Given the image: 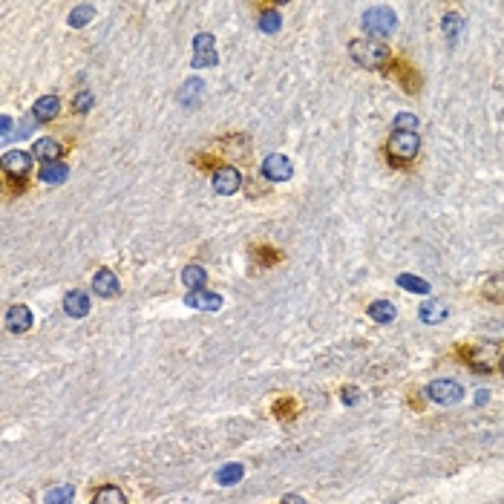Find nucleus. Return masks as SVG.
Listing matches in <instances>:
<instances>
[{
    "label": "nucleus",
    "mask_w": 504,
    "mask_h": 504,
    "mask_svg": "<svg viewBox=\"0 0 504 504\" xmlns=\"http://www.w3.org/2000/svg\"><path fill=\"white\" fill-rule=\"evenodd\" d=\"M6 329H9L12 334H23V332L32 329V312H29V305L14 303V305L9 308V312H6Z\"/></svg>",
    "instance_id": "obj_9"
},
{
    "label": "nucleus",
    "mask_w": 504,
    "mask_h": 504,
    "mask_svg": "<svg viewBox=\"0 0 504 504\" xmlns=\"http://www.w3.org/2000/svg\"><path fill=\"white\" fill-rule=\"evenodd\" d=\"M63 312H67L70 317L81 320L90 314V297L84 294V291H70L67 297H63Z\"/></svg>",
    "instance_id": "obj_13"
},
{
    "label": "nucleus",
    "mask_w": 504,
    "mask_h": 504,
    "mask_svg": "<svg viewBox=\"0 0 504 504\" xmlns=\"http://www.w3.org/2000/svg\"><path fill=\"white\" fill-rule=\"evenodd\" d=\"M0 124H3V139H12V119L3 116V121H0Z\"/></svg>",
    "instance_id": "obj_33"
},
{
    "label": "nucleus",
    "mask_w": 504,
    "mask_h": 504,
    "mask_svg": "<svg viewBox=\"0 0 504 504\" xmlns=\"http://www.w3.org/2000/svg\"><path fill=\"white\" fill-rule=\"evenodd\" d=\"M349 55L357 67H366V70H381L383 63L389 61V46L381 43V41H372V38H357L349 43Z\"/></svg>",
    "instance_id": "obj_1"
},
{
    "label": "nucleus",
    "mask_w": 504,
    "mask_h": 504,
    "mask_svg": "<svg viewBox=\"0 0 504 504\" xmlns=\"http://www.w3.org/2000/svg\"><path fill=\"white\" fill-rule=\"evenodd\" d=\"M242 476H245V467H242V464H228V467H222L219 473H216V481L228 487V484L242 481Z\"/></svg>",
    "instance_id": "obj_25"
},
{
    "label": "nucleus",
    "mask_w": 504,
    "mask_h": 504,
    "mask_svg": "<svg viewBox=\"0 0 504 504\" xmlns=\"http://www.w3.org/2000/svg\"><path fill=\"white\" fill-rule=\"evenodd\" d=\"M72 498H75L72 487L70 484H58V487H52V490L43 496V504H72Z\"/></svg>",
    "instance_id": "obj_22"
},
{
    "label": "nucleus",
    "mask_w": 504,
    "mask_h": 504,
    "mask_svg": "<svg viewBox=\"0 0 504 504\" xmlns=\"http://www.w3.org/2000/svg\"><path fill=\"white\" fill-rule=\"evenodd\" d=\"M461 26H464V23H461L458 14H452V12H450L447 18H444V35H447L450 41H455V38H458V32H461Z\"/></svg>",
    "instance_id": "obj_28"
},
{
    "label": "nucleus",
    "mask_w": 504,
    "mask_h": 504,
    "mask_svg": "<svg viewBox=\"0 0 504 504\" xmlns=\"http://www.w3.org/2000/svg\"><path fill=\"white\" fill-rule=\"evenodd\" d=\"M92 504H127V498H124V493L119 490V487L104 484V487H99V490H95Z\"/></svg>",
    "instance_id": "obj_20"
},
{
    "label": "nucleus",
    "mask_w": 504,
    "mask_h": 504,
    "mask_svg": "<svg viewBox=\"0 0 504 504\" xmlns=\"http://www.w3.org/2000/svg\"><path fill=\"white\" fill-rule=\"evenodd\" d=\"M447 303H441V300H427L424 305H421V320L424 323H444L447 320Z\"/></svg>",
    "instance_id": "obj_16"
},
{
    "label": "nucleus",
    "mask_w": 504,
    "mask_h": 504,
    "mask_svg": "<svg viewBox=\"0 0 504 504\" xmlns=\"http://www.w3.org/2000/svg\"><path fill=\"white\" fill-rule=\"evenodd\" d=\"M92 291H95L99 297H119V291H121L119 277H116V274H112L110 268H101V271L92 277Z\"/></svg>",
    "instance_id": "obj_11"
},
{
    "label": "nucleus",
    "mask_w": 504,
    "mask_h": 504,
    "mask_svg": "<svg viewBox=\"0 0 504 504\" xmlns=\"http://www.w3.org/2000/svg\"><path fill=\"white\" fill-rule=\"evenodd\" d=\"M3 170L12 176V179H23L29 170H32V156L23 153V150H9L3 156Z\"/></svg>",
    "instance_id": "obj_10"
},
{
    "label": "nucleus",
    "mask_w": 504,
    "mask_h": 504,
    "mask_svg": "<svg viewBox=\"0 0 504 504\" xmlns=\"http://www.w3.org/2000/svg\"><path fill=\"white\" fill-rule=\"evenodd\" d=\"M32 112H35L38 121H52L58 112H61V101L58 95H43V99L35 101V107H32Z\"/></svg>",
    "instance_id": "obj_15"
},
{
    "label": "nucleus",
    "mask_w": 504,
    "mask_h": 504,
    "mask_svg": "<svg viewBox=\"0 0 504 504\" xmlns=\"http://www.w3.org/2000/svg\"><path fill=\"white\" fill-rule=\"evenodd\" d=\"M202 92H205V84H202V81H199V78H188L185 87H182V95H179V101H182L185 107H193Z\"/></svg>",
    "instance_id": "obj_21"
},
{
    "label": "nucleus",
    "mask_w": 504,
    "mask_h": 504,
    "mask_svg": "<svg viewBox=\"0 0 504 504\" xmlns=\"http://www.w3.org/2000/svg\"><path fill=\"white\" fill-rule=\"evenodd\" d=\"M369 317L375 320V323H383V326H386V323H392L398 317V312H395V305L389 303V300H375V303L369 305Z\"/></svg>",
    "instance_id": "obj_17"
},
{
    "label": "nucleus",
    "mask_w": 504,
    "mask_h": 504,
    "mask_svg": "<svg viewBox=\"0 0 504 504\" xmlns=\"http://www.w3.org/2000/svg\"><path fill=\"white\" fill-rule=\"evenodd\" d=\"M398 285L406 288V291H415V294H430V283L415 277V274H401L398 277Z\"/></svg>",
    "instance_id": "obj_24"
},
{
    "label": "nucleus",
    "mask_w": 504,
    "mask_h": 504,
    "mask_svg": "<svg viewBox=\"0 0 504 504\" xmlns=\"http://www.w3.org/2000/svg\"><path fill=\"white\" fill-rule=\"evenodd\" d=\"M61 153H63V148H61L58 141H52V139H38L35 144H32V156L41 159L43 165H52V161H58Z\"/></svg>",
    "instance_id": "obj_14"
},
{
    "label": "nucleus",
    "mask_w": 504,
    "mask_h": 504,
    "mask_svg": "<svg viewBox=\"0 0 504 504\" xmlns=\"http://www.w3.org/2000/svg\"><path fill=\"white\" fill-rule=\"evenodd\" d=\"M395 12L389 6H372L366 14H363V29L369 32V35H378V38H386L395 32Z\"/></svg>",
    "instance_id": "obj_4"
},
{
    "label": "nucleus",
    "mask_w": 504,
    "mask_h": 504,
    "mask_svg": "<svg viewBox=\"0 0 504 504\" xmlns=\"http://www.w3.org/2000/svg\"><path fill=\"white\" fill-rule=\"evenodd\" d=\"M67 176H70V170H67V165H61V161H52V165L41 168V182H46V185H61V182H67Z\"/></svg>",
    "instance_id": "obj_19"
},
{
    "label": "nucleus",
    "mask_w": 504,
    "mask_h": 504,
    "mask_svg": "<svg viewBox=\"0 0 504 504\" xmlns=\"http://www.w3.org/2000/svg\"><path fill=\"white\" fill-rule=\"evenodd\" d=\"M92 18H95V6L81 3V6H75V9L70 12V26H72V29H81V26H87Z\"/></svg>",
    "instance_id": "obj_23"
},
{
    "label": "nucleus",
    "mask_w": 504,
    "mask_h": 504,
    "mask_svg": "<svg viewBox=\"0 0 504 504\" xmlns=\"http://www.w3.org/2000/svg\"><path fill=\"white\" fill-rule=\"evenodd\" d=\"M498 369L504 372V352H501V361H498Z\"/></svg>",
    "instance_id": "obj_34"
},
{
    "label": "nucleus",
    "mask_w": 504,
    "mask_h": 504,
    "mask_svg": "<svg viewBox=\"0 0 504 504\" xmlns=\"http://www.w3.org/2000/svg\"><path fill=\"white\" fill-rule=\"evenodd\" d=\"M280 504H305V498H303V496H297V493H288Z\"/></svg>",
    "instance_id": "obj_32"
},
{
    "label": "nucleus",
    "mask_w": 504,
    "mask_h": 504,
    "mask_svg": "<svg viewBox=\"0 0 504 504\" xmlns=\"http://www.w3.org/2000/svg\"><path fill=\"white\" fill-rule=\"evenodd\" d=\"M185 303L190 308H202V312H219V308H222V297L214 294V291H202V288L199 291H188Z\"/></svg>",
    "instance_id": "obj_12"
},
{
    "label": "nucleus",
    "mask_w": 504,
    "mask_h": 504,
    "mask_svg": "<svg viewBox=\"0 0 504 504\" xmlns=\"http://www.w3.org/2000/svg\"><path fill=\"white\" fill-rule=\"evenodd\" d=\"M280 26H283L280 12H263V18H259V29L271 35V32H280Z\"/></svg>",
    "instance_id": "obj_27"
},
{
    "label": "nucleus",
    "mask_w": 504,
    "mask_h": 504,
    "mask_svg": "<svg viewBox=\"0 0 504 504\" xmlns=\"http://www.w3.org/2000/svg\"><path fill=\"white\" fill-rule=\"evenodd\" d=\"M496 288H498V291H504V277H493V283L484 288V294L493 300V297H496Z\"/></svg>",
    "instance_id": "obj_31"
},
{
    "label": "nucleus",
    "mask_w": 504,
    "mask_h": 504,
    "mask_svg": "<svg viewBox=\"0 0 504 504\" xmlns=\"http://www.w3.org/2000/svg\"><path fill=\"white\" fill-rule=\"evenodd\" d=\"M392 127H395V133H415V130H418V119L412 116V112H398Z\"/></svg>",
    "instance_id": "obj_26"
},
{
    "label": "nucleus",
    "mask_w": 504,
    "mask_h": 504,
    "mask_svg": "<svg viewBox=\"0 0 504 504\" xmlns=\"http://www.w3.org/2000/svg\"><path fill=\"white\" fill-rule=\"evenodd\" d=\"M427 398L432 401V403H441V406H452V403H458L461 398H464V386L458 383V381H450V378H438V381H432L427 389Z\"/></svg>",
    "instance_id": "obj_5"
},
{
    "label": "nucleus",
    "mask_w": 504,
    "mask_h": 504,
    "mask_svg": "<svg viewBox=\"0 0 504 504\" xmlns=\"http://www.w3.org/2000/svg\"><path fill=\"white\" fill-rule=\"evenodd\" d=\"M461 357L470 363V369H476V372H490L493 366H498L501 352H498L496 343H476V346H467V349L461 352Z\"/></svg>",
    "instance_id": "obj_3"
},
{
    "label": "nucleus",
    "mask_w": 504,
    "mask_h": 504,
    "mask_svg": "<svg viewBox=\"0 0 504 504\" xmlns=\"http://www.w3.org/2000/svg\"><path fill=\"white\" fill-rule=\"evenodd\" d=\"M216 61H219V55H216V41H214V35L210 32H202V35H196L193 38V67L196 70H202V67H216Z\"/></svg>",
    "instance_id": "obj_6"
},
{
    "label": "nucleus",
    "mask_w": 504,
    "mask_h": 504,
    "mask_svg": "<svg viewBox=\"0 0 504 504\" xmlns=\"http://www.w3.org/2000/svg\"><path fill=\"white\" fill-rule=\"evenodd\" d=\"M205 280H208V274H205L202 265H188V268L182 271V285H185L188 291H199V288H205Z\"/></svg>",
    "instance_id": "obj_18"
},
{
    "label": "nucleus",
    "mask_w": 504,
    "mask_h": 504,
    "mask_svg": "<svg viewBox=\"0 0 504 504\" xmlns=\"http://www.w3.org/2000/svg\"><path fill=\"white\" fill-rule=\"evenodd\" d=\"M239 188H242V176H239L236 168L225 165L214 173V190L219 193V196H231V193H236Z\"/></svg>",
    "instance_id": "obj_8"
},
{
    "label": "nucleus",
    "mask_w": 504,
    "mask_h": 504,
    "mask_svg": "<svg viewBox=\"0 0 504 504\" xmlns=\"http://www.w3.org/2000/svg\"><path fill=\"white\" fill-rule=\"evenodd\" d=\"M421 150V136L418 133H392L386 141V156L395 161V165H406L412 161Z\"/></svg>",
    "instance_id": "obj_2"
},
{
    "label": "nucleus",
    "mask_w": 504,
    "mask_h": 504,
    "mask_svg": "<svg viewBox=\"0 0 504 504\" xmlns=\"http://www.w3.org/2000/svg\"><path fill=\"white\" fill-rule=\"evenodd\" d=\"M357 398H361V392H357V386H346V389H343V403H346V406H354V403H357Z\"/></svg>",
    "instance_id": "obj_30"
},
{
    "label": "nucleus",
    "mask_w": 504,
    "mask_h": 504,
    "mask_svg": "<svg viewBox=\"0 0 504 504\" xmlns=\"http://www.w3.org/2000/svg\"><path fill=\"white\" fill-rule=\"evenodd\" d=\"M291 173H294V165H291V159L283 153H274L263 161V176L268 182H288Z\"/></svg>",
    "instance_id": "obj_7"
},
{
    "label": "nucleus",
    "mask_w": 504,
    "mask_h": 504,
    "mask_svg": "<svg viewBox=\"0 0 504 504\" xmlns=\"http://www.w3.org/2000/svg\"><path fill=\"white\" fill-rule=\"evenodd\" d=\"M72 107H75V112H87V110L92 107V92H90V90L78 92V95H75V101H72Z\"/></svg>",
    "instance_id": "obj_29"
}]
</instances>
